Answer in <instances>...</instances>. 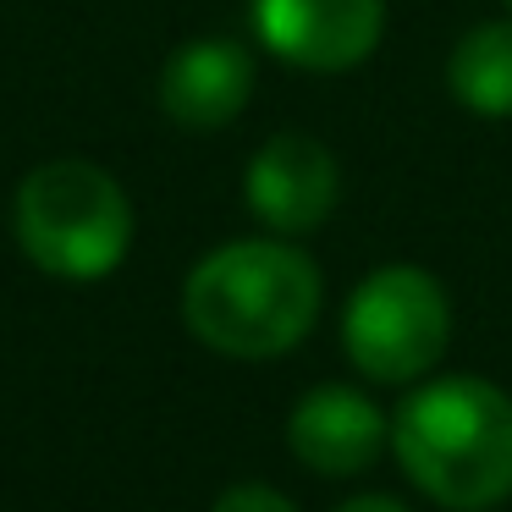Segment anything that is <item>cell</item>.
<instances>
[{"mask_svg":"<svg viewBox=\"0 0 512 512\" xmlns=\"http://www.w3.org/2000/svg\"><path fill=\"white\" fill-rule=\"evenodd\" d=\"M17 248L56 281H100L133 248V204L94 160H45L12 204Z\"/></svg>","mask_w":512,"mask_h":512,"instance_id":"3","label":"cell"},{"mask_svg":"<svg viewBox=\"0 0 512 512\" xmlns=\"http://www.w3.org/2000/svg\"><path fill=\"white\" fill-rule=\"evenodd\" d=\"M402 474L452 512H485L512 496V397L496 380H424L391 413Z\"/></svg>","mask_w":512,"mask_h":512,"instance_id":"2","label":"cell"},{"mask_svg":"<svg viewBox=\"0 0 512 512\" xmlns=\"http://www.w3.org/2000/svg\"><path fill=\"white\" fill-rule=\"evenodd\" d=\"M507 6H512V0H507Z\"/></svg>","mask_w":512,"mask_h":512,"instance_id":"12","label":"cell"},{"mask_svg":"<svg viewBox=\"0 0 512 512\" xmlns=\"http://www.w3.org/2000/svg\"><path fill=\"white\" fill-rule=\"evenodd\" d=\"M336 512H408L397 496H353V501H342Z\"/></svg>","mask_w":512,"mask_h":512,"instance_id":"11","label":"cell"},{"mask_svg":"<svg viewBox=\"0 0 512 512\" xmlns=\"http://www.w3.org/2000/svg\"><path fill=\"white\" fill-rule=\"evenodd\" d=\"M452 342V303L419 265H380L342 309V347L353 369L380 386H413L441 364Z\"/></svg>","mask_w":512,"mask_h":512,"instance_id":"4","label":"cell"},{"mask_svg":"<svg viewBox=\"0 0 512 512\" xmlns=\"http://www.w3.org/2000/svg\"><path fill=\"white\" fill-rule=\"evenodd\" d=\"M446 89L474 116H490V122L512 116V17L479 23L457 39L446 61Z\"/></svg>","mask_w":512,"mask_h":512,"instance_id":"9","label":"cell"},{"mask_svg":"<svg viewBox=\"0 0 512 512\" xmlns=\"http://www.w3.org/2000/svg\"><path fill=\"white\" fill-rule=\"evenodd\" d=\"M210 512H298V501L281 496V490H270V485H254V479H248V485L221 490Z\"/></svg>","mask_w":512,"mask_h":512,"instance_id":"10","label":"cell"},{"mask_svg":"<svg viewBox=\"0 0 512 512\" xmlns=\"http://www.w3.org/2000/svg\"><path fill=\"white\" fill-rule=\"evenodd\" d=\"M259 45L298 72H353L386 34V0H248Z\"/></svg>","mask_w":512,"mask_h":512,"instance_id":"5","label":"cell"},{"mask_svg":"<svg viewBox=\"0 0 512 512\" xmlns=\"http://www.w3.org/2000/svg\"><path fill=\"white\" fill-rule=\"evenodd\" d=\"M320 270L298 243L243 237L204 254L182 281V320L221 358H281L320 320Z\"/></svg>","mask_w":512,"mask_h":512,"instance_id":"1","label":"cell"},{"mask_svg":"<svg viewBox=\"0 0 512 512\" xmlns=\"http://www.w3.org/2000/svg\"><path fill=\"white\" fill-rule=\"evenodd\" d=\"M243 199L259 215V226L276 237H303L325 226V215L342 199L336 155L309 133H276L259 144V155L243 171Z\"/></svg>","mask_w":512,"mask_h":512,"instance_id":"6","label":"cell"},{"mask_svg":"<svg viewBox=\"0 0 512 512\" xmlns=\"http://www.w3.org/2000/svg\"><path fill=\"white\" fill-rule=\"evenodd\" d=\"M391 446V419L358 386H314L287 413V452L325 479H353Z\"/></svg>","mask_w":512,"mask_h":512,"instance_id":"7","label":"cell"},{"mask_svg":"<svg viewBox=\"0 0 512 512\" xmlns=\"http://www.w3.org/2000/svg\"><path fill=\"white\" fill-rule=\"evenodd\" d=\"M254 94V56L237 39H193L160 67V111L188 133L237 122Z\"/></svg>","mask_w":512,"mask_h":512,"instance_id":"8","label":"cell"}]
</instances>
